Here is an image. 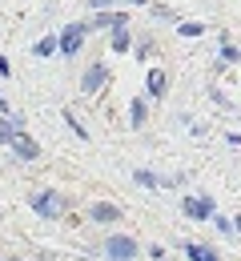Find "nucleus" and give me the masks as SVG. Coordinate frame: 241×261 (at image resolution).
<instances>
[{"label":"nucleus","mask_w":241,"mask_h":261,"mask_svg":"<svg viewBox=\"0 0 241 261\" xmlns=\"http://www.w3.org/2000/svg\"><path fill=\"white\" fill-rule=\"evenodd\" d=\"M89 33H93V24H85V20H72L69 29L61 33V57H76Z\"/></svg>","instance_id":"f257e3e1"},{"label":"nucleus","mask_w":241,"mask_h":261,"mask_svg":"<svg viewBox=\"0 0 241 261\" xmlns=\"http://www.w3.org/2000/svg\"><path fill=\"white\" fill-rule=\"evenodd\" d=\"M33 213H40V217H61L65 213V197L52 193V189H40V193H33Z\"/></svg>","instance_id":"f03ea898"},{"label":"nucleus","mask_w":241,"mask_h":261,"mask_svg":"<svg viewBox=\"0 0 241 261\" xmlns=\"http://www.w3.org/2000/svg\"><path fill=\"white\" fill-rule=\"evenodd\" d=\"M104 253H109L113 261H129L133 253H137V241H133V237H125V233H117V237H109V241H104Z\"/></svg>","instance_id":"7ed1b4c3"},{"label":"nucleus","mask_w":241,"mask_h":261,"mask_svg":"<svg viewBox=\"0 0 241 261\" xmlns=\"http://www.w3.org/2000/svg\"><path fill=\"white\" fill-rule=\"evenodd\" d=\"M104 81H109V65H101V61H97V65L85 68V76H81V89L93 97V93H101V89H104Z\"/></svg>","instance_id":"20e7f679"},{"label":"nucleus","mask_w":241,"mask_h":261,"mask_svg":"<svg viewBox=\"0 0 241 261\" xmlns=\"http://www.w3.org/2000/svg\"><path fill=\"white\" fill-rule=\"evenodd\" d=\"M181 213H189L193 221H209L217 209H213V201H209V197H185V201H181Z\"/></svg>","instance_id":"39448f33"},{"label":"nucleus","mask_w":241,"mask_h":261,"mask_svg":"<svg viewBox=\"0 0 241 261\" xmlns=\"http://www.w3.org/2000/svg\"><path fill=\"white\" fill-rule=\"evenodd\" d=\"M12 153H16L20 161H36V157H40V145H36L29 133H16V141H12Z\"/></svg>","instance_id":"423d86ee"},{"label":"nucleus","mask_w":241,"mask_h":261,"mask_svg":"<svg viewBox=\"0 0 241 261\" xmlns=\"http://www.w3.org/2000/svg\"><path fill=\"white\" fill-rule=\"evenodd\" d=\"M89 217H93V221H101V225H113V221L121 217V209H117L113 201H97V205L89 209Z\"/></svg>","instance_id":"0eeeda50"},{"label":"nucleus","mask_w":241,"mask_h":261,"mask_svg":"<svg viewBox=\"0 0 241 261\" xmlns=\"http://www.w3.org/2000/svg\"><path fill=\"white\" fill-rule=\"evenodd\" d=\"M145 93H149V100L165 97V72H161V68H149V76H145Z\"/></svg>","instance_id":"6e6552de"},{"label":"nucleus","mask_w":241,"mask_h":261,"mask_svg":"<svg viewBox=\"0 0 241 261\" xmlns=\"http://www.w3.org/2000/svg\"><path fill=\"white\" fill-rule=\"evenodd\" d=\"M125 24H129L125 12H97V16H93V29H109V33H113V29H125Z\"/></svg>","instance_id":"1a4fd4ad"},{"label":"nucleus","mask_w":241,"mask_h":261,"mask_svg":"<svg viewBox=\"0 0 241 261\" xmlns=\"http://www.w3.org/2000/svg\"><path fill=\"white\" fill-rule=\"evenodd\" d=\"M145 117H149V105H145V97H137L129 105V125H133V129H145Z\"/></svg>","instance_id":"9d476101"},{"label":"nucleus","mask_w":241,"mask_h":261,"mask_svg":"<svg viewBox=\"0 0 241 261\" xmlns=\"http://www.w3.org/2000/svg\"><path fill=\"white\" fill-rule=\"evenodd\" d=\"M52 53H61V36H40L33 44V57H52Z\"/></svg>","instance_id":"9b49d317"},{"label":"nucleus","mask_w":241,"mask_h":261,"mask_svg":"<svg viewBox=\"0 0 241 261\" xmlns=\"http://www.w3.org/2000/svg\"><path fill=\"white\" fill-rule=\"evenodd\" d=\"M16 133H24V121L20 117H8V121H0V141H16Z\"/></svg>","instance_id":"f8f14e48"},{"label":"nucleus","mask_w":241,"mask_h":261,"mask_svg":"<svg viewBox=\"0 0 241 261\" xmlns=\"http://www.w3.org/2000/svg\"><path fill=\"white\" fill-rule=\"evenodd\" d=\"M133 48V36H129V24L125 29H113V53H129Z\"/></svg>","instance_id":"ddd939ff"},{"label":"nucleus","mask_w":241,"mask_h":261,"mask_svg":"<svg viewBox=\"0 0 241 261\" xmlns=\"http://www.w3.org/2000/svg\"><path fill=\"white\" fill-rule=\"evenodd\" d=\"M185 253H189V257H193V261H221V257H217V253H213V249H205V245H193V241L185 245Z\"/></svg>","instance_id":"4468645a"},{"label":"nucleus","mask_w":241,"mask_h":261,"mask_svg":"<svg viewBox=\"0 0 241 261\" xmlns=\"http://www.w3.org/2000/svg\"><path fill=\"white\" fill-rule=\"evenodd\" d=\"M133 181H137V185H145V189H157V185H165V181H161L157 173H149V169H137V173H133Z\"/></svg>","instance_id":"2eb2a0df"},{"label":"nucleus","mask_w":241,"mask_h":261,"mask_svg":"<svg viewBox=\"0 0 241 261\" xmlns=\"http://www.w3.org/2000/svg\"><path fill=\"white\" fill-rule=\"evenodd\" d=\"M221 65H241V48H233L229 40H221Z\"/></svg>","instance_id":"dca6fc26"},{"label":"nucleus","mask_w":241,"mask_h":261,"mask_svg":"<svg viewBox=\"0 0 241 261\" xmlns=\"http://www.w3.org/2000/svg\"><path fill=\"white\" fill-rule=\"evenodd\" d=\"M177 29H181V36H201V33H205L201 20H177Z\"/></svg>","instance_id":"f3484780"},{"label":"nucleus","mask_w":241,"mask_h":261,"mask_svg":"<svg viewBox=\"0 0 241 261\" xmlns=\"http://www.w3.org/2000/svg\"><path fill=\"white\" fill-rule=\"evenodd\" d=\"M65 125H69V129L76 133V137H81V141H89V133H85V125H81V121H76V117H72V113H65Z\"/></svg>","instance_id":"a211bd4d"},{"label":"nucleus","mask_w":241,"mask_h":261,"mask_svg":"<svg viewBox=\"0 0 241 261\" xmlns=\"http://www.w3.org/2000/svg\"><path fill=\"white\" fill-rule=\"evenodd\" d=\"M153 48H157V44H153V40L145 36V40L137 44V53H133V57H137V61H149V53H153Z\"/></svg>","instance_id":"6ab92c4d"},{"label":"nucleus","mask_w":241,"mask_h":261,"mask_svg":"<svg viewBox=\"0 0 241 261\" xmlns=\"http://www.w3.org/2000/svg\"><path fill=\"white\" fill-rule=\"evenodd\" d=\"M153 16H161V20H173V12L165 8V4H153Z\"/></svg>","instance_id":"aec40b11"},{"label":"nucleus","mask_w":241,"mask_h":261,"mask_svg":"<svg viewBox=\"0 0 241 261\" xmlns=\"http://www.w3.org/2000/svg\"><path fill=\"white\" fill-rule=\"evenodd\" d=\"M93 8H109V4H117V0H89Z\"/></svg>","instance_id":"412c9836"},{"label":"nucleus","mask_w":241,"mask_h":261,"mask_svg":"<svg viewBox=\"0 0 241 261\" xmlns=\"http://www.w3.org/2000/svg\"><path fill=\"white\" fill-rule=\"evenodd\" d=\"M0 113H4V117H8V105H4V97H0Z\"/></svg>","instance_id":"4be33fe9"},{"label":"nucleus","mask_w":241,"mask_h":261,"mask_svg":"<svg viewBox=\"0 0 241 261\" xmlns=\"http://www.w3.org/2000/svg\"><path fill=\"white\" fill-rule=\"evenodd\" d=\"M233 229H237V233H241V217H237V221H233Z\"/></svg>","instance_id":"5701e85b"},{"label":"nucleus","mask_w":241,"mask_h":261,"mask_svg":"<svg viewBox=\"0 0 241 261\" xmlns=\"http://www.w3.org/2000/svg\"><path fill=\"white\" fill-rule=\"evenodd\" d=\"M129 4H149V0H129Z\"/></svg>","instance_id":"b1692460"}]
</instances>
